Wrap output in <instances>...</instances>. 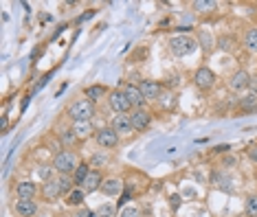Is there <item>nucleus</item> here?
I'll use <instances>...</instances> for the list:
<instances>
[{"label": "nucleus", "instance_id": "nucleus-1", "mask_svg": "<svg viewBox=\"0 0 257 217\" xmlns=\"http://www.w3.org/2000/svg\"><path fill=\"white\" fill-rule=\"evenodd\" d=\"M77 167H79V163H77V156H75L73 149H62V152L55 154L53 169L57 171V176H73Z\"/></svg>", "mask_w": 257, "mask_h": 217}, {"label": "nucleus", "instance_id": "nucleus-2", "mask_svg": "<svg viewBox=\"0 0 257 217\" xmlns=\"http://www.w3.org/2000/svg\"><path fill=\"white\" fill-rule=\"evenodd\" d=\"M68 119L73 121V123H79V121H90L92 116H95V103L88 101V99H79V101H75L71 108L66 110Z\"/></svg>", "mask_w": 257, "mask_h": 217}, {"label": "nucleus", "instance_id": "nucleus-3", "mask_svg": "<svg viewBox=\"0 0 257 217\" xmlns=\"http://www.w3.org/2000/svg\"><path fill=\"white\" fill-rule=\"evenodd\" d=\"M196 49H198V40H194L189 35H174L170 40V51L176 57H185V55L196 53Z\"/></svg>", "mask_w": 257, "mask_h": 217}, {"label": "nucleus", "instance_id": "nucleus-4", "mask_svg": "<svg viewBox=\"0 0 257 217\" xmlns=\"http://www.w3.org/2000/svg\"><path fill=\"white\" fill-rule=\"evenodd\" d=\"M108 106L116 112V114H128V112L134 110L132 103H130V99L125 97V92L121 90V88L110 90V94H108Z\"/></svg>", "mask_w": 257, "mask_h": 217}, {"label": "nucleus", "instance_id": "nucleus-5", "mask_svg": "<svg viewBox=\"0 0 257 217\" xmlns=\"http://www.w3.org/2000/svg\"><path fill=\"white\" fill-rule=\"evenodd\" d=\"M194 83L200 90H211V88L216 86V73H213L209 66H200L194 75Z\"/></svg>", "mask_w": 257, "mask_h": 217}, {"label": "nucleus", "instance_id": "nucleus-6", "mask_svg": "<svg viewBox=\"0 0 257 217\" xmlns=\"http://www.w3.org/2000/svg\"><path fill=\"white\" fill-rule=\"evenodd\" d=\"M95 140H97V145H99V147L112 149V147H116V145H119V134H116L112 127H101V130L95 132Z\"/></svg>", "mask_w": 257, "mask_h": 217}, {"label": "nucleus", "instance_id": "nucleus-7", "mask_svg": "<svg viewBox=\"0 0 257 217\" xmlns=\"http://www.w3.org/2000/svg\"><path fill=\"white\" fill-rule=\"evenodd\" d=\"M251 75L246 73L244 68H240V70H235V73L231 75V79H228V88H231L233 92H244V90H249L251 88Z\"/></svg>", "mask_w": 257, "mask_h": 217}, {"label": "nucleus", "instance_id": "nucleus-8", "mask_svg": "<svg viewBox=\"0 0 257 217\" xmlns=\"http://www.w3.org/2000/svg\"><path fill=\"white\" fill-rule=\"evenodd\" d=\"M130 121H132V127L137 132H145L149 123H152V114H149L145 108H137V110L130 112Z\"/></svg>", "mask_w": 257, "mask_h": 217}, {"label": "nucleus", "instance_id": "nucleus-9", "mask_svg": "<svg viewBox=\"0 0 257 217\" xmlns=\"http://www.w3.org/2000/svg\"><path fill=\"white\" fill-rule=\"evenodd\" d=\"M121 90H123L125 97L130 99V103H132L134 110H137V108H145L147 99L143 97V92H141V88H139V83H125Z\"/></svg>", "mask_w": 257, "mask_h": 217}, {"label": "nucleus", "instance_id": "nucleus-10", "mask_svg": "<svg viewBox=\"0 0 257 217\" xmlns=\"http://www.w3.org/2000/svg\"><path fill=\"white\" fill-rule=\"evenodd\" d=\"M139 88H141L143 97H145L147 101H156V99L161 97V83H158V81H152V79H143V81H139Z\"/></svg>", "mask_w": 257, "mask_h": 217}, {"label": "nucleus", "instance_id": "nucleus-11", "mask_svg": "<svg viewBox=\"0 0 257 217\" xmlns=\"http://www.w3.org/2000/svg\"><path fill=\"white\" fill-rule=\"evenodd\" d=\"M16 195H18V200H35L37 185H35V182H29V180L18 182V185H16Z\"/></svg>", "mask_w": 257, "mask_h": 217}, {"label": "nucleus", "instance_id": "nucleus-12", "mask_svg": "<svg viewBox=\"0 0 257 217\" xmlns=\"http://www.w3.org/2000/svg\"><path fill=\"white\" fill-rule=\"evenodd\" d=\"M101 185H104V178H101V173L97 171V169H92L90 173H88V178L84 180V185H82V189H84V193H95V191H99L101 189Z\"/></svg>", "mask_w": 257, "mask_h": 217}, {"label": "nucleus", "instance_id": "nucleus-13", "mask_svg": "<svg viewBox=\"0 0 257 217\" xmlns=\"http://www.w3.org/2000/svg\"><path fill=\"white\" fill-rule=\"evenodd\" d=\"M112 130L116 132V134H130V132L134 130L132 127V121H130V114H116L114 119H112Z\"/></svg>", "mask_w": 257, "mask_h": 217}, {"label": "nucleus", "instance_id": "nucleus-14", "mask_svg": "<svg viewBox=\"0 0 257 217\" xmlns=\"http://www.w3.org/2000/svg\"><path fill=\"white\" fill-rule=\"evenodd\" d=\"M13 209H16V213L20 217H33L37 213V202L35 200H18L13 204Z\"/></svg>", "mask_w": 257, "mask_h": 217}, {"label": "nucleus", "instance_id": "nucleus-15", "mask_svg": "<svg viewBox=\"0 0 257 217\" xmlns=\"http://www.w3.org/2000/svg\"><path fill=\"white\" fill-rule=\"evenodd\" d=\"M84 94H86L88 101L97 103L99 99H104L106 94H110V90L104 86V83H92V86H88V88H86V92H84Z\"/></svg>", "mask_w": 257, "mask_h": 217}, {"label": "nucleus", "instance_id": "nucleus-16", "mask_svg": "<svg viewBox=\"0 0 257 217\" xmlns=\"http://www.w3.org/2000/svg\"><path fill=\"white\" fill-rule=\"evenodd\" d=\"M42 195H44L46 200H55V197L64 195L62 187H59V182H57V178H55V180H46L44 182V187H42Z\"/></svg>", "mask_w": 257, "mask_h": 217}, {"label": "nucleus", "instance_id": "nucleus-17", "mask_svg": "<svg viewBox=\"0 0 257 217\" xmlns=\"http://www.w3.org/2000/svg\"><path fill=\"white\" fill-rule=\"evenodd\" d=\"M101 191H104V195L114 197L123 191V185H121V180H116V178H108V180H104V185H101Z\"/></svg>", "mask_w": 257, "mask_h": 217}, {"label": "nucleus", "instance_id": "nucleus-18", "mask_svg": "<svg viewBox=\"0 0 257 217\" xmlns=\"http://www.w3.org/2000/svg\"><path fill=\"white\" fill-rule=\"evenodd\" d=\"M92 169H90V163H79V167L75 169V173H73V180H75V187H79L82 189L84 185V180L88 178V173H90Z\"/></svg>", "mask_w": 257, "mask_h": 217}, {"label": "nucleus", "instance_id": "nucleus-19", "mask_svg": "<svg viewBox=\"0 0 257 217\" xmlns=\"http://www.w3.org/2000/svg\"><path fill=\"white\" fill-rule=\"evenodd\" d=\"M73 130H75V134H77V138H88V136L95 132V127H92L90 121H79V123L73 125Z\"/></svg>", "mask_w": 257, "mask_h": 217}, {"label": "nucleus", "instance_id": "nucleus-20", "mask_svg": "<svg viewBox=\"0 0 257 217\" xmlns=\"http://www.w3.org/2000/svg\"><path fill=\"white\" fill-rule=\"evenodd\" d=\"M244 49L251 51V53H257V29H255V27L246 31V35H244Z\"/></svg>", "mask_w": 257, "mask_h": 217}, {"label": "nucleus", "instance_id": "nucleus-21", "mask_svg": "<svg viewBox=\"0 0 257 217\" xmlns=\"http://www.w3.org/2000/svg\"><path fill=\"white\" fill-rule=\"evenodd\" d=\"M191 7H194L196 11H200V13H211V11H216L218 4L213 2V0H196Z\"/></svg>", "mask_w": 257, "mask_h": 217}, {"label": "nucleus", "instance_id": "nucleus-22", "mask_svg": "<svg viewBox=\"0 0 257 217\" xmlns=\"http://www.w3.org/2000/svg\"><path fill=\"white\" fill-rule=\"evenodd\" d=\"M57 182H59V187H62V193H64V195H68L73 189H77V187H75L73 176H57Z\"/></svg>", "mask_w": 257, "mask_h": 217}, {"label": "nucleus", "instance_id": "nucleus-23", "mask_svg": "<svg viewBox=\"0 0 257 217\" xmlns=\"http://www.w3.org/2000/svg\"><path fill=\"white\" fill-rule=\"evenodd\" d=\"M84 197H86V193H84V189H73L71 193H68V204L71 206H79L84 202Z\"/></svg>", "mask_w": 257, "mask_h": 217}, {"label": "nucleus", "instance_id": "nucleus-24", "mask_svg": "<svg viewBox=\"0 0 257 217\" xmlns=\"http://www.w3.org/2000/svg\"><path fill=\"white\" fill-rule=\"evenodd\" d=\"M246 215L257 217V195H251L249 200H246Z\"/></svg>", "mask_w": 257, "mask_h": 217}, {"label": "nucleus", "instance_id": "nucleus-25", "mask_svg": "<svg viewBox=\"0 0 257 217\" xmlns=\"http://www.w3.org/2000/svg\"><path fill=\"white\" fill-rule=\"evenodd\" d=\"M59 138H62V143L64 145H71V143H75V140H77V134H75V130H73V127H71V130H64L62 132V134H59Z\"/></svg>", "mask_w": 257, "mask_h": 217}, {"label": "nucleus", "instance_id": "nucleus-26", "mask_svg": "<svg viewBox=\"0 0 257 217\" xmlns=\"http://www.w3.org/2000/svg\"><path fill=\"white\" fill-rule=\"evenodd\" d=\"M242 108H244V110L257 108V94H246V97L242 99Z\"/></svg>", "mask_w": 257, "mask_h": 217}, {"label": "nucleus", "instance_id": "nucleus-27", "mask_svg": "<svg viewBox=\"0 0 257 217\" xmlns=\"http://www.w3.org/2000/svg\"><path fill=\"white\" fill-rule=\"evenodd\" d=\"M200 40H202V46H204L207 51H211V49H213V37H211V33L202 31V33H200Z\"/></svg>", "mask_w": 257, "mask_h": 217}, {"label": "nucleus", "instance_id": "nucleus-28", "mask_svg": "<svg viewBox=\"0 0 257 217\" xmlns=\"http://www.w3.org/2000/svg\"><path fill=\"white\" fill-rule=\"evenodd\" d=\"M119 217H143V213L139 209H134V206H128V209L121 211Z\"/></svg>", "mask_w": 257, "mask_h": 217}, {"label": "nucleus", "instance_id": "nucleus-29", "mask_svg": "<svg viewBox=\"0 0 257 217\" xmlns=\"http://www.w3.org/2000/svg\"><path fill=\"white\" fill-rule=\"evenodd\" d=\"M95 213H97V215H99V217H112V213H114V209H112V206H110V204H101V206H99V209H97V211H95Z\"/></svg>", "mask_w": 257, "mask_h": 217}, {"label": "nucleus", "instance_id": "nucleus-30", "mask_svg": "<svg viewBox=\"0 0 257 217\" xmlns=\"http://www.w3.org/2000/svg\"><path fill=\"white\" fill-rule=\"evenodd\" d=\"M218 44H220L222 51H228L233 46V37H220V40H218Z\"/></svg>", "mask_w": 257, "mask_h": 217}, {"label": "nucleus", "instance_id": "nucleus-31", "mask_svg": "<svg viewBox=\"0 0 257 217\" xmlns=\"http://www.w3.org/2000/svg\"><path fill=\"white\" fill-rule=\"evenodd\" d=\"M106 163H108V158H106V156H101V154H97V156H92L90 167H97V164H106Z\"/></svg>", "mask_w": 257, "mask_h": 217}, {"label": "nucleus", "instance_id": "nucleus-32", "mask_svg": "<svg viewBox=\"0 0 257 217\" xmlns=\"http://www.w3.org/2000/svg\"><path fill=\"white\" fill-rule=\"evenodd\" d=\"M73 217H99V215H97L95 211H90V209H79Z\"/></svg>", "mask_w": 257, "mask_h": 217}, {"label": "nucleus", "instance_id": "nucleus-33", "mask_svg": "<svg viewBox=\"0 0 257 217\" xmlns=\"http://www.w3.org/2000/svg\"><path fill=\"white\" fill-rule=\"evenodd\" d=\"M249 156L257 163V147H251V149H249Z\"/></svg>", "mask_w": 257, "mask_h": 217}]
</instances>
